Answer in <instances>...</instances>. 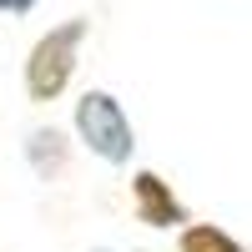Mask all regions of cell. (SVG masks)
<instances>
[{
	"mask_svg": "<svg viewBox=\"0 0 252 252\" xmlns=\"http://www.w3.org/2000/svg\"><path fill=\"white\" fill-rule=\"evenodd\" d=\"M131 212L141 227H157V232H172V227H187L192 212H187V202L172 192V182L152 166H136L131 172Z\"/></svg>",
	"mask_w": 252,
	"mask_h": 252,
	"instance_id": "3957f363",
	"label": "cell"
},
{
	"mask_svg": "<svg viewBox=\"0 0 252 252\" xmlns=\"http://www.w3.org/2000/svg\"><path fill=\"white\" fill-rule=\"evenodd\" d=\"M20 152H26V166L40 182H61L71 172V141H66L61 126H31L26 141H20Z\"/></svg>",
	"mask_w": 252,
	"mask_h": 252,
	"instance_id": "277c9868",
	"label": "cell"
},
{
	"mask_svg": "<svg viewBox=\"0 0 252 252\" xmlns=\"http://www.w3.org/2000/svg\"><path fill=\"white\" fill-rule=\"evenodd\" d=\"M86 35H91V20L86 15H66L61 26H51L46 35L31 46L26 66H20V86H26V101L35 106H51L71 91L76 66H81V51H86Z\"/></svg>",
	"mask_w": 252,
	"mask_h": 252,
	"instance_id": "6da1fadb",
	"label": "cell"
},
{
	"mask_svg": "<svg viewBox=\"0 0 252 252\" xmlns=\"http://www.w3.org/2000/svg\"><path fill=\"white\" fill-rule=\"evenodd\" d=\"M96 252H111V247H96Z\"/></svg>",
	"mask_w": 252,
	"mask_h": 252,
	"instance_id": "52a82bcc",
	"label": "cell"
},
{
	"mask_svg": "<svg viewBox=\"0 0 252 252\" xmlns=\"http://www.w3.org/2000/svg\"><path fill=\"white\" fill-rule=\"evenodd\" d=\"M35 0H0V15H31Z\"/></svg>",
	"mask_w": 252,
	"mask_h": 252,
	"instance_id": "8992f818",
	"label": "cell"
},
{
	"mask_svg": "<svg viewBox=\"0 0 252 252\" xmlns=\"http://www.w3.org/2000/svg\"><path fill=\"white\" fill-rule=\"evenodd\" d=\"M71 126H76V141L101 161V166H131L136 157V126L126 116V106L111 96V91H81L76 96V111H71Z\"/></svg>",
	"mask_w": 252,
	"mask_h": 252,
	"instance_id": "7a4b0ae2",
	"label": "cell"
},
{
	"mask_svg": "<svg viewBox=\"0 0 252 252\" xmlns=\"http://www.w3.org/2000/svg\"><path fill=\"white\" fill-rule=\"evenodd\" d=\"M131 252H146V247H131Z\"/></svg>",
	"mask_w": 252,
	"mask_h": 252,
	"instance_id": "ba28073f",
	"label": "cell"
},
{
	"mask_svg": "<svg viewBox=\"0 0 252 252\" xmlns=\"http://www.w3.org/2000/svg\"><path fill=\"white\" fill-rule=\"evenodd\" d=\"M177 252H247L227 227H217V222H187V227H177Z\"/></svg>",
	"mask_w": 252,
	"mask_h": 252,
	"instance_id": "5b68a950",
	"label": "cell"
}]
</instances>
